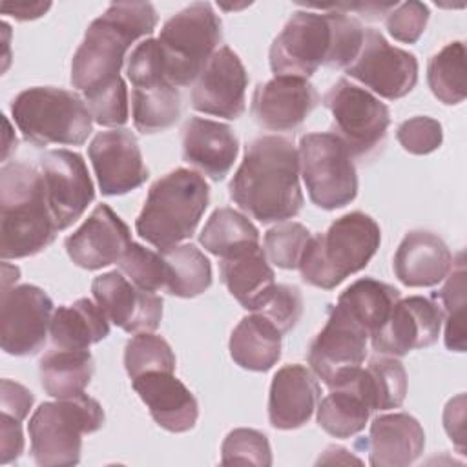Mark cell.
Listing matches in <instances>:
<instances>
[{
    "label": "cell",
    "mask_w": 467,
    "mask_h": 467,
    "mask_svg": "<svg viewBox=\"0 0 467 467\" xmlns=\"http://www.w3.org/2000/svg\"><path fill=\"white\" fill-rule=\"evenodd\" d=\"M230 197L263 224L296 217L303 208V192L294 142L281 135H263L252 140L230 181Z\"/></svg>",
    "instance_id": "cell-1"
},
{
    "label": "cell",
    "mask_w": 467,
    "mask_h": 467,
    "mask_svg": "<svg viewBox=\"0 0 467 467\" xmlns=\"http://www.w3.org/2000/svg\"><path fill=\"white\" fill-rule=\"evenodd\" d=\"M58 234L42 171L26 162L0 170V255L22 259L47 248Z\"/></svg>",
    "instance_id": "cell-2"
},
{
    "label": "cell",
    "mask_w": 467,
    "mask_h": 467,
    "mask_svg": "<svg viewBox=\"0 0 467 467\" xmlns=\"http://www.w3.org/2000/svg\"><path fill=\"white\" fill-rule=\"evenodd\" d=\"M157 13L150 2H113L86 29L73 55L71 84L86 91L119 77L126 51L139 38L151 35Z\"/></svg>",
    "instance_id": "cell-3"
},
{
    "label": "cell",
    "mask_w": 467,
    "mask_h": 467,
    "mask_svg": "<svg viewBox=\"0 0 467 467\" xmlns=\"http://www.w3.org/2000/svg\"><path fill=\"white\" fill-rule=\"evenodd\" d=\"M379 243L378 223L363 212H350L336 219L325 234L310 237L297 268L305 283L332 290L348 275L363 270Z\"/></svg>",
    "instance_id": "cell-4"
},
{
    "label": "cell",
    "mask_w": 467,
    "mask_h": 467,
    "mask_svg": "<svg viewBox=\"0 0 467 467\" xmlns=\"http://www.w3.org/2000/svg\"><path fill=\"white\" fill-rule=\"evenodd\" d=\"M208 201L210 188L204 177L193 170L177 168L151 184L135 230L159 250L177 246L193 235Z\"/></svg>",
    "instance_id": "cell-5"
},
{
    "label": "cell",
    "mask_w": 467,
    "mask_h": 467,
    "mask_svg": "<svg viewBox=\"0 0 467 467\" xmlns=\"http://www.w3.org/2000/svg\"><path fill=\"white\" fill-rule=\"evenodd\" d=\"M104 420L102 405L88 394L42 403L27 425L33 460L40 467L77 465L82 436L97 432Z\"/></svg>",
    "instance_id": "cell-6"
},
{
    "label": "cell",
    "mask_w": 467,
    "mask_h": 467,
    "mask_svg": "<svg viewBox=\"0 0 467 467\" xmlns=\"http://www.w3.org/2000/svg\"><path fill=\"white\" fill-rule=\"evenodd\" d=\"M11 117L24 139L36 146H80L93 131V117L86 100L60 88L24 89L11 102Z\"/></svg>",
    "instance_id": "cell-7"
},
{
    "label": "cell",
    "mask_w": 467,
    "mask_h": 467,
    "mask_svg": "<svg viewBox=\"0 0 467 467\" xmlns=\"http://www.w3.org/2000/svg\"><path fill=\"white\" fill-rule=\"evenodd\" d=\"M166 77L177 86L197 80L221 42V18L208 2H193L170 16L159 35Z\"/></svg>",
    "instance_id": "cell-8"
},
{
    "label": "cell",
    "mask_w": 467,
    "mask_h": 467,
    "mask_svg": "<svg viewBox=\"0 0 467 467\" xmlns=\"http://www.w3.org/2000/svg\"><path fill=\"white\" fill-rule=\"evenodd\" d=\"M297 155L303 182L316 206L336 210L356 199V166L350 151L334 133L303 135Z\"/></svg>",
    "instance_id": "cell-9"
},
{
    "label": "cell",
    "mask_w": 467,
    "mask_h": 467,
    "mask_svg": "<svg viewBox=\"0 0 467 467\" xmlns=\"http://www.w3.org/2000/svg\"><path fill=\"white\" fill-rule=\"evenodd\" d=\"M332 113V131L350 151L361 157L376 150L390 124L389 108L365 88L339 78L323 97Z\"/></svg>",
    "instance_id": "cell-10"
},
{
    "label": "cell",
    "mask_w": 467,
    "mask_h": 467,
    "mask_svg": "<svg viewBox=\"0 0 467 467\" xmlns=\"http://www.w3.org/2000/svg\"><path fill=\"white\" fill-rule=\"evenodd\" d=\"M332 47L330 15L296 11L270 46V67L275 77L308 78L325 66Z\"/></svg>",
    "instance_id": "cell-11"
},
{
    "label": "cell",
    "mask_w": 467,
    "mask_h": 467,
    "mask_svg": "<svg viewBox=\"0 0 467 467\" xmlns=\"http://www.w3.org/2000/svg\"><path fill=\"white\" fill-rule=\"evenodd\" d=\"M368 334L339 306H332L328 319L308 347L312 372L330 389L348 383L367 356Z\"/></svg>",
    "instance_id": "cell-12"
},
{
    "label": "cell",
    "mask_w": 467,
    "mask_h": 467,
    "mask_svg": "<svg viewBox=\"0 0 467 467\" xmlns=\"http://www.w3.org/2000/svg\"><path fill=\"white\" fill-rule=\"evenodd\" d=\"M53 319L51 297L35 285L2 290L0 345L9 356L36 354L47 337Z\"/></svg>",
    "instance_id": "cell-13"
},
{
    "label": "cell",
    "mask_w": 467,
    "mask_h": 467,
    "mask_svg": "<svg viewBox=\"0 0 467 467\" xmlns=\"http://www.w3.org/2000/svg\"><path fill=\"white\" fill-rule=\"evenodd\" d=\"M345 71L348 77L389 100L409 95L418 82L416 57L390 46L376 29H365L361 49Z\"/></svg>",
    "instance_id": "cell-14"
},
{
    "label": "cell",
    "mask_w": 467,
    "mask_h": 467,
    "mask_svg": "<svg viewBox=\"0 0 467 467\" xmlns=\"http://www.w3.org/2000/svg\"><path fill=\"white\" fill-rule=\"evenodd\" d=\"M248 73L239 55L228 46L219 47L192 89V108L195 111L223 119H237L246 109Z\"/></svg>",
    "instance_id": "cell-15"
},
{
    "label": "cell",
    "mask_w": 467,
    "mask_h": 467,
    "mask_svg": "<svg viewBox=\"0 0 467 467\" xmlns=\"http://www.w3.org/2000/svg\"><path fill=\"white\" fill-rule=\"evenodd\" d=\"M47 201L58 230L71 226L95 199L84 159L69 150H51L40 159Z\"/></svg>",
    "instance_id": "cell-16"
},
{
    "label": "cell",
    "mask_w": 467,
    "mask_h": 467,
    "mask_svg": "<svg viewBox=\"0 0 467 467\" xmlns=\"http://www.w3.org/2000/svg\"><path fill=\"white\" fill-rule=\"evenodd\" d=\"M441 308L423 297L410 296L398 299L387 321L370 336L372 348L378 354L405 356L414 348L432 345L441 330Z\"/></svg>",
    "instance_id": "cell-17"
},
{
    "label": "cell",
    "mask_w": 467,
    "mask_h": 467,
    "mask_svg": "<svg viewBox=\"0 0 467 467\" xmlns=\"http://www.w3.org/2000/svg\"><path fill=\"white\" fill-rule=\"evenodd\" d=\"M88 155L104 195H124L150 177L139 142L130 130L115 128L97 133Z\"/></svg>",
    "instance_id": "cell-18"
},
{
    "label": "cell",
    "mask_w": 467,
    "mask_h": 467,
    "mask_svg": "<svg viewBox=\"0 0 467 467\" xmlns=\"http://www.w3.org/2000/svg\"><path fill=\"white\" fill-rule=\"evenodd\" d=\"M97 305L108 319L130 334L153 332L162 319V297L133 285L120 270L97 275L91 283Z\"/></svg>",
    "instance_id": "cell-19"
},
{
    "label": "cell",
    "mask_w": 467,
    "mask_h": 467,
    "mask_svg": "<svg viewBox=\"0 0 467 467\" xmlns=\"http://www.w3.org/2000/svg\"><path fill=\"white\" fill-rule=\"evenodd\" d=\"M317 102L319 95L306 78L274 77L255 88L250 111L265 130L292 131L305 122Z\"/></svg>",
    "instance_id": "cell-20"
},
{
    "label": "cell",
    "mask_w": 467,
    "mask_h": 467,
    "mask_svg": "<svg viewBox=\"0 0 467 467\" xmlns=\"http://www.w3.org/2000/svg\"><path fill=\"white\" fill-rule=\"evenodd\" d=\"M130 243L128 224L108 204H97L82 226L66 239V252L77 266L99 270L119 263Z\"/></svg>",
    "instance_id": "cell-21"
},
{
    "label": "cell",
    "mask_w": 467,
    "mask_h": 467,
    "mask_svg": "<svg viewBox=\"0 0 467 467\" xmlns=\"http://www.w3.org/2000/svg\"><path fill=\"white\" fill-rule=\"evenodd\" d=\"M131 387L159 427L170 432H188L195 427L199 416L197 400L173 372L153 370L140 374L131 379Z\"/></svg>",
    "instance_id": "cell-22"
},
{
    "label": "cell",
    "mask_w": 467,
    "mask_h": 467,
    "mask_svg": "<svg viewBox=\"0 0 467 467\" xmlns=\"http://www.w3.org/2000/svg\"><path fill=\"white\" fill-rule=\"evenodd\" d=\"M319 383L303 365L292 363L281 367L270 385L268 420L281 431L303 427L317 409Z\"/></svg>",
    "instance_id": "cell-23"
},
{
    "label": "cell",
    "mask_w": 467,
    "mask_h": 467,
    "mask_svg": "<svg viewBox=\"0 0 467 467\" xmlns=\"http://www.w3.org/2000/svg\"><path fill=\"white\" fill-rule=\"evenodd\" d=\"M239 140L228 124L192 117L182 128V159L213 181H223L232 170Z\"/></svg>",
    "instance_id": "cell-24"
},
{
    "label": "cell",
    "mask_w": 467,
    "mask_h": 467,
    "mask_svg": "<svg viewBox=\"0 0 467 467\" xmlns=\"http://www.w3.org/2000/svg\"><path fill=\"white\" fill-rule=\"evenodd\" d=\"M452 266V254L445 241L427 230H412L400 243L392 268L396 277L410 288L441 283Z\"/></svg>",
    "instance_id": "cell-25"
},
{
    "label": "cell",
    "mask_w": 467,
    "mask_h": 467,
    "mask_svg": "<svg viewBox=\"0 0 467 467\" xmlns=\"http://www.w3.org/2000/svg\"><path fill=\"white\" fill-rule=\"evenodd\" d=\"M368 460L374 467H405L414 463L425 447L420 421L407 412L374 418L368 434Z\"/></svg>",
    "instance_id": "cell-26"
},
{
    "label": "cell",
    "mask_w": 467,
    "mask_h": 467,
    "mask_svg": "<svg viewBox=\"0 0 467 467\" xmlns=\"http://www.w3.org/2000/svg\"><path fill=\"white\" fill-rule=\"evenodd\" d=\"M219 272L228 292L250 312L259 306L263 297L275 285V274L261 244H250L221 257Z\"/></svg>",
    "instance_id": "cell-27"
},
{
    "label": "cell",
    "mask_w": 467,
    "mask_h": 467,
    "mask_svg": "<svg viewBox=\"0 0 467 467\" xmlns=\"http://www.w3.org/2000/svg\"><path fill=\"white\" fill-rule=\"evenodd\" d=\"M109 334V319L91 299L82 297L73 305L58 306L53 314L49 336L55 348L88 350Z\"/></svg>",
    "instance_id": "cell-28"
},
{
    "label": "cell",
    "mask_w": 467,
    "mask_h": 467,
    "mask_svg": "<svg viewBox=\"0 0 467 467\" xmlns=\"http://www.w3.org/2000/svg\"><path fill=\"white\" fill-rule=\"evenodd\" d=\"M281 332L261 314L243 317L230 336V356L246 370H270L281 358Z\"/></svg>",
    "instance_id": "cell-29"
},
{
    "label": "cell",
    "mask_w": 467,
    "mask_h": 467,
    "mask_svg": "<svg viewBox=\"0 0 467 467\" xmlns=\"http://www.w3.org/2000/svg\"><path fill=\"white\" fill-rule=\"evenodd\" d=\"M95 370L93 356L88 350H51L38 365L42 389L55 400L84 394Z\"/></svg>",
    "instance_id": "cell-30"
},
{
    "label": "cell",
    "mask_w": 467,
    "mask_h": 467,
    "mask_svg": "<svg viewBox=\"0 0 467 467\" xmlns=\"http://www.w3.org/2000/svg\"><path fill=\"white\" fill-rule=\"evenodd\" d=\"M398 299V288L372 277H363L339 294L336 306L350 316L370 337L387 321Z\"/></svg>",
    "instance_id": "cell-31"
},
{
    "label": "cell",
    "mask_w": 467,
    "mask_h": 467,
    "mask_svg": "<svg viewBox=\"0 0 467 467\" xmlns=\"http://www.w3.org/2000/svg\"><path fill=\"white\" fill-rule=\"evenodd\" d=\"M352 381L370 410L398 409L407 396V372L394 356L370 359L367 368H359Z\"/></svg>",
    "instance_id": "cell-32"
},
{
    "label": "cell",
    "mask_w": 467,
    "mask_h": 467,
    "mask_svg": "<svg viewBox=\"0 0 467 467\" xmlns=\"http://www.w3.org/2000/svg\"><path fill=\"white\" fill-rule=\"evenodd\" d=\"M370 407L350 379L348 383L332 389L317 405L319 427L334 438H350L365 429Z\"/></svg>",
    "instance_id": "cell-33"
},
{
    "label": "cell",
    "mask_w": 467,
    "mask_h": 467,
    "mask_svg": "<svg viewBox=\"0 0 467 467\" xmlns=\"http://www.w3.org/2000/svg\"><path fill=\"white\" fill-rule=\"evenodd\" d=\"M166 263V292L177 297H195L212 285V265L195 244H177L159 250Z\"/></svg>",
    "instance_id": "cell-34"
},
{
    "label": "cell",
    "mask_w": 467,
    "mask_h": 467,
    "mask_svg": "<svg viewBox=\"0 0 467 467\" xmlns=\"http://www.w3.org/2000/svg\"><path fill=\"white\" fill-rule=\"evenodd\" d=\"M133 124L142 133L166 131L181 117V95L177 88L168 82H157L131 91Z\"/></svg>",
    "instance_id": "cell-35"
},
{
    "label": "cell",
    "mask_w": 467,
    "mask_h": 467,
    "mask_svg": "<svg viewBox=\"0 0 467 467\" xmlns=\"http://www.w3.org/2000/svg\"><path fill=\"white\" fill-rule=\"evenodd\" d=\"M199 243L221 259L244 246L259 244V232L246 215L224 206L210 215L201 230Z\"/></svg>",
    "instance_id": "cell-36"
},
{
    "label": "cell",
    "mask_w": 467,
    "mask_h": 467,
    "mask_svg": "<svg viewBox=\"0 0 467 467\" xmlns=\"http://www.w3.org/2000/svg\"><path fill=\"white\" fill-rule=\"evenodd\" d=\"M427 82L432 95L447 104H460L465 99V46L462 40L441 47L427 66Z\"/></svg>",
    "instance_id": "cell-37"
},
{
    "label": "cell",
    "mask_w": 467,
    "mask_h": 467,
    "mask_svg": "<svg viewBox=\"0 0 467 467\" xmlns=\"http://www.w3.org/2000/svg\"><path fill=\"white\" fill-rule=\"evenodd\" d=\"M447 283L436 294L445 316V345L449 350L465 352V257L463 252L452 259Z\"/></svg>",
    "instance_id": "cell-38"
},
{
    "label": "cell",
    "mask_w": 467,
    "mask_h": 467,
    "mask_svg": "<svg viewBox=\"0 0 467 467\" xmlns=\"http://www.w3.org/2000/svg\"><path fill=\"white\" fill-rule=\"evenodd\" d=\"M124 367L131 379L153 370L173 372L175 354L168 341L161 336L151 332H139L126 343Z\"/></svg>",
    "instance_id": "cell-39"
},
{
    "label": "cell",
    "mask_w": 467,
    "mask_h": 467,
    "mask_svg": "<svg viewBox=\"0 0 467 467\" xmlns=\"http://www.w3.org/2000/svg\"><path fill=\"white\" fill-rule=\"evenodd\" d=\"M310 237V230L301 223L283 221L265 234L263 250L272 265L285 270H294L299 266Z\"/></svg>",
    "instance_id": "cell-40"
},
{
    "label": "cell",
    "mask_w": 467,
    "mask_h": 467,
    "mask_svg": "<svg viewBox=\"0 0 467 467\" xmlns=\"http://www.w3.org/2000/svg\"><path fill=\"white\" fill-rule=\"evenodd\" d=\"M84 93L86 106L93 120L100 126L119 128L128 120V88L122 77H115Z\"/></svg>",
    "instance_id": "cell-41"
},
{
    "label": "cell",
    "mask_w": 467,
    "mask_h": 467,
    "mask_svg": "<svg viewBox=\"0 0 467 467\" xmlns=\"http://www.w3.org/2000/svg\"><path fill=\"white\" fill-rule=\"evenodd\" d=\"M119 270L142 290L159 292L166 288V263L162 254L144 248L139 243H130L119 259Z\"/></svg>",
    "instance_id": "cell-42"
},
{
    "label": "cell",
    "mask_w": 467,
    "mask_h": 467,
    "mask_svg": "<svg viewBox=\"0 0 467 467\" xmlns=\"http://www.w3.org/2000/svg\"><path fill=\"white\" fill-rule=\"evenodd\" d=\"M221 462L224 465H257L270 467L272 465V451L268 438L255 429H234L223 441L221 447Z\"/></svg>",
    "instance_id": "cell-43"
},
{
    "label": "cell",
    "mask_w": 467,
    "mask_h": 467,
    "mask_svg": "<svg viewBox=\"0 0 467 467\" xmlns=\"http://www.w3.org/2000/svg\"><path fill=\"white\" fill-rule=\"evenodd\" d=\"M328 15L332 24V47L325 66L334 69H341V67L347 69L361 49L365 29L359 24V20H356L354 16H348L337 7H330Z\"/></svg>",
    "instance_id": "cell-44"
},
{
    "label": "cell",
    "mask_w": 467,
    "mask_h": 467,
    "mask_svg": "<svg viewBox=\"0 0 467 467\" xmlns=\"http://www.w3.org/2000/svg\"><path fill=\"white\" fill-rule=\"evenodd\" d=\"M254 312L265 316L281 334H286L303 314L301 292L290 285H274Z\"/></svg>",
    "instance_id": "cell-45"
},
{
    "label": "cell",
    "mask_w": 467,
    "mask_h": 467,
    "mask_svg": "<svg viewBox=\"0 0 467 467\" xmlns=\"http://www.w3.org/2000/svg\"><path fill=\"white\" fill-rule=\"evenodd\" d=\"M126 73L133 88H144L168 80L162 49L157 38H146L135 46L128 58Z\"/></svg>",
    "instance_id": "cell-46"
},
{
    "label": "cell",
    "mask_w": 467,
    "mask_h": 467,
    "mask_svg": "<svg viewBox=\"0 0 467 467\" xmlns=\"http://www.w3.org/2000/svg\"><path fill=\"white\" fill-rule=\"evenodd\" d=\"M396 139L405 151L412 155H427L441 146L443 130L436 119L418 115L398 126Z\"/></svg>",
    "instance_id": "cell-47"
},
{
    "label": "cell",
    "mask_w": 467,
    "mask_h": 467,
    "mask_svg": "<svg viewBox=\"0 0 467 467\" xmlns=\"http://www.w3.org/2000/svg\"><path fill=\"white\" fill-rule=\"evenodd\" d=\"M429 22V7L423 2L396 4L387 15L389 35L403 44H414L423 35Z\"/></svg>",
    "instance_id": "cell-48"
},
{
    "label": "cell",
    "mask_w": 467,
    "mask_h": 467,
    "mask_svg": "<svg viewBox=\"0 0 467 467\" xmlns=\"http://www.w3.org/2000/svg\"><path fill=\"white\" fill-rule=\"evenodd\" d=\"M35 401V396L31 390H27L24 385L11 381V379H2L0 385V410L4 414L15 416L20 421L26 420L29 414V409Z\"/></svg>",
    "instance_id": "cell-49"
},
{
    "label": "cell",
    "mask_w": 467,
    "mask_h": 467,
    "mask_svg": "<svg viewBox=\"0 0 467 467\" xmlns=\"http://www.w3.org/2000/svg\"><path fill=\"white\" fill-rule=\"evenodd\" d=\"M24 452L22 421L9 414H0V463L7 465Z\"/></svg>",
    "instance_id": "cell-50"
},
{
    "label": "cell",
    "mask_w": 467,
    "mask_h": 467,
    "mask_svg": "<svg viewBox=\"0 0 467 467\" xmlns=\"http://www.w3.org/2000/svg\"><path fill=\"white\" fill-rule=\"evenodd\" d=\"M443 427L458 451L465 454V394L449 400L443 410Z\"/></svg>",
    "instance_id": "cell-51"
},
{
    "label": "cell",
    "mask_w": 467,
    "mask_h": 467,
    "mask_svg": "<svg viewBox=\"0 0 467 467\" xmlns=\"http://www.w3.org/2000/svg\"><path fill=\"white\" fill-rule=\"evenodd\" d=\"M49 7H51V4H9V2H4L2 13L11 15L16 20H33V18L42 16Z\"/></svg>",
    "instance_id": "cell-52"
}]
</instances>
